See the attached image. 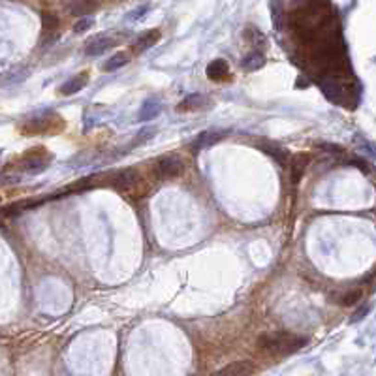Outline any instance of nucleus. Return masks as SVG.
I'll use <instances>...</instances> for the list:
<instances>
[{"label":"nucleus","mask_w":376,"mask_h":376,"mask_svg":"<svg viewBox=\"0 0 376 376\" xmlns=\"http://www.w3.org/2000/svg\"><path fill=\"white\" fill-rule=\"evenodd\" d=\"M254 372H256V367L252 361H234L220 370H216L213 376H254Z\"/></svg>","instance_id":"obj_5"},{"label":"nucleus","mask_w":376,"mask_h":376,"mask_svg":"<svg viewBox=\"0 0 376 376\" xmlns=\"http://www.w3.org/2000/svg\"><path fill=\"white\" fill-rule=\"evenodd\" d=\"M264 64H265V55L258 49L250 51V53L241 61V66H243V70H247V72H256V70L264 68Z\"/></svg>","instance_id":"obj_14"},{"label":"nucleus","mask_w":376,"mask_h":376,"mask_svg":"<svg viewBox=\"0 0 376 376\" xmlns=\"http://www.w3.org/2000/svg\"><path fill=\"white\" fill-rule=\"evenodd\" d=\"M93 25H94V17H91V15H89V17L77 19L72 28H74L75 34H83V32H86L89 28H93Z\"/></svg>","instance_id":"obj_18"},{"label":"nucleus","mask_w":376,"mask_h":376,"mask_svg":"<svg viewBox=\"0 0 376 376\" xmlns=\"http://www.w3.org/2000/svg\"><path fill=\"white\" fill-rule=\"evenodd\" d=\"M128 55L126 53H115V55L111 56V59H107V62L104 64V70L105 72H113V70H119V68H123L124 64H128Z\"/></svg>","instance_id":"obj_17"},{"label":"nucleus","mask_w":376,"mask_h":376,"mask_svg":"<svg viewBox=\"0 0 376 376\" xmlns=\"http://www.w3.org/2000/svg\"><path fill=\"white\" fill-rule=\"evenodd\" d=\"M258 147L262 149L264 153L271 154L280 166H288V153H286V149L278 147L277 143H271V141H259Z\"/></svg>","instance_id":"obj_13"},{"label":"nucleus","mask_w":376,"mask_h":376,"mask_svg":"<svg viewBox=\"0 0 376 376\" xmlns=\"http://www.w3.org/2000/svg\"><path fill=\"white\" fill-rule=\"evenodd\" d=\"M96 8H98L96 2H74V4H70V13L77 15L79 19L89 17V13H93Z\"/></svg>","instance_id":"obj_16"},{"label":"nucleus","mask_w":376,"mask_h":376,"mask_svg":"<svg viewBox=\"0 0 376 376\" xmlns=\"http://www.w3.org/2000/svg\"><path fill=\"white\" fill-rule=\"evenodd\" d=\"M209 105V98L204 96V94H190L186 96L181 105L177 107V111H196V109H204Z\"/></svg>","instance_id":"obj_12"},{"label":"nucleus","mask_w":376,"mask_h":376,"mask_svg":"<svg viewBox=\"0 0 376 376\" xmlns=\"http://www.w3.org/2000/svg\"><path fill=\"white\" fill-rule=\"evenodd\" d=\"M308 162H310V156L308 154H303V153H297L294 154L290 158V173H292V183L294 185H297L299 181H301L303 173H305V169H307Z\"/></svg>","instance_id":"obj_7"},{"label":"nucleus","mask_w":376,"mask_h":376,"mask_svg":"<svg viewBox=\"0 0 376 376\" xmlns=\"http://www.w3.org/2000/svg\"><path fill=\"white\" fill-rule=\"evenodd\" d=\"M154 132H156V128L154 126H151V128H143L139 134L136 136V139L132 141V145L130 147H134V145H141V143H145L147 139H151V137L154 136Z\"/></svg>","instance_id":"obj_19"},{"label":"nucleus","mask_w":376,"mask_h":376,"mask_svg":"<svg viewBox=\"0 0 376 376\" xmlns=\"http://www.w3.org/2000/svg\"><path fill=\"white\" fill-rule=\"evenodd\" d=\"M370 310V307L369 305H365V307H361V308H358V310H356V312H354V316H350V324H354V322H358V320H361V318H365V316H367V312H369Z\"/></svg>","instance_id":"obj_22"},{"label":"nucleus","mask_w":376,"mask_h":376,"mask_svg":"<svg viewBox=\"0 0 376 376\" xmlns=\"http://www.w3.org/2000/svg\"><path fill=\"white\" fill-rule=\"evenodd\" d=\"M139 183V171L134 169V167H128V169H123V171H117L111 175V181L109 185L115 186L117 190L121 192H130L134 190Z\"/></svg>","instance_id":"obj_3"},{"label":"nucleus","mask_w":376,"mask_h":376,"mask_svg":"<svg viewBox=\"0 0 376 376\" xmlns=\"http://www.w3.org/2000/svg\"><path fill=\"white\" fill-rule=\"evenodd\" d=\"M149 10H151V6H149V4H143V6L136 8V10H132V12L128 13V21H139V19H143L145 15H147Z\"/></svg>","instance_id":"obj_21"},{"label":"nucleus","mask_w":376,"mask_h":376,"mask_svg":"<svg viewBox=\"0 0 376 376\" xmlns=\"http://www.w3.org/2000/svg\"><path fill=\"white\" fill-rule=\"evenodd\" d=\"M115 42H113L111 38L107 36V34H98V36L91 38L85 45V55L89 56H98L102 55L104 51H107L109 47H113Z\"/></svg>","instance_id":"obj_6"},{"label":"nucleus","mask_w":376,"mask_h":376,"mask_svg":"<svg viewBox=\"0 0 376 376\" xmlns=\"http://www.w3.org/2000/svg\"><path fill=\"white\" fill-rule=\"evenodd\" d=\"M226 136H228V132H226V130H207V132H201V134L194 139L192 149H194V151L209 149V147H213V145H216L218 141H222Z\"/></svg>","instance_id":"obj_4"},{"label":"nucleus","mask_w":376,"mask_h":376,"mask_svg":"<svg viewBox=\"0 0 376 376\" xmlns=\"http://www.w3.org/2000/svg\"><path fill=\"white\" fill-rule=\"evenodd\" d=\"M86 83H89V74H86V72H81V74L74 75V77H70L66 83H62V85H61V94H64V96H72V94L83 91Z\"/></svg>","instance_id":"obj_9"},{"label":"nucleus","mask_w":376,"mask_h":376,"mask_svg":"<svg viewBox=\"0 0 376 376\" xmlns=\"http://www.w3.org/2000/svg\"><path fill=\"white\" fill-rule=\"evenodd\" d=\"M308 339L301 335L290 333V331H273V333H264L259 337L258 346L265 354L275 356V358H284L294 352L301 350L307 344Z\"/></svg>","instance_id":"obj_1"},{"label":"nucleus","mask_w":376,"mask_h":376,"mask_svg":"<svg viewBox=\"0 0 376 376\" xmlns=\"http://www.w3.org/2000/svg\"><path fill=\"white\" fill-rule=\"evenodd\" d=\"M359 299H363V292L354 290V292H350V294L342 296V299H340V305H344V307H348V305H356Z\"/></svg>","instance_id":"obj_20"},{"label":"nucleus","mask_w":376,"mask_h":376,"mask_svg":"<svg viewBox=\"0 0 376 376\" xmlns=\"http://www.w3.org/2000/svg\"><path fill=\"white\" fill-rule=\"evenodd\" d=\"M156 175L160 177V179H175V177H179L185 166H183V160H181L179 156H175V154H167V156H162L156 160Z\"/></svg>","instance_id":"obj_2"},{"label":"nucleus","mask_w":376,"mask_h":376,"mask_svg":"<svg viewBox=\"0 0 376 376\" xmlns=\"http://www.w3.org/2000/svg\"><path fill=\"white\" fill-rule=\"evenodd\" d=\"M49 166V156H45V154H31V158L25 162V169L28 173H40L43 171L45 167Z\"/></svg>","instance_id":"obj_15"},{"label":"nucleus","mask_w":376,"mask_h":376,"mask_svg":"<svg viewBox=\"0 0 376 376\" xmlns=\"http://www.w3.org/2000/svg\"><path fill=\"white\" fill-rule=\"evenodd\" d=\"M160 36H162V32L158 31V28H154V31H149V32H143L141 36L136 40V43L132 45V51L139 55V53H143V51L151 49L153 45H156V43L160 42Z\"/></svg>","instance_id":"obj_8"},{"label":"nucleus","mask_w":376,"mask_h":376,"mask_svg":"<svg viewBox=\"0 0 376 376\" xmlns=\"http://www.w3.org/2000/svg\"><path fill=\"white\" fill-rule=\"evenodd\" d=\"M162 111V100L160 96H151V98L145 100V104L141 105L139 109V121H151V119H156Z\"/></svg>","instance_id":"obj_10"},{"label":"nucleus","mask_w":376,"mask_h":376,"mask_svg":"<svg viewBox=\"0 0 376 376\" xmlns=\"http://www.w3.org/2000/svg\"><path fill=\"white\" fill-rule=\"evenodd\" d=\"M207 77L213 81H224L229 77V66L224 59H215L207 64Z\"/></svg>","instance_id":"obj_11"}]
</instances>
